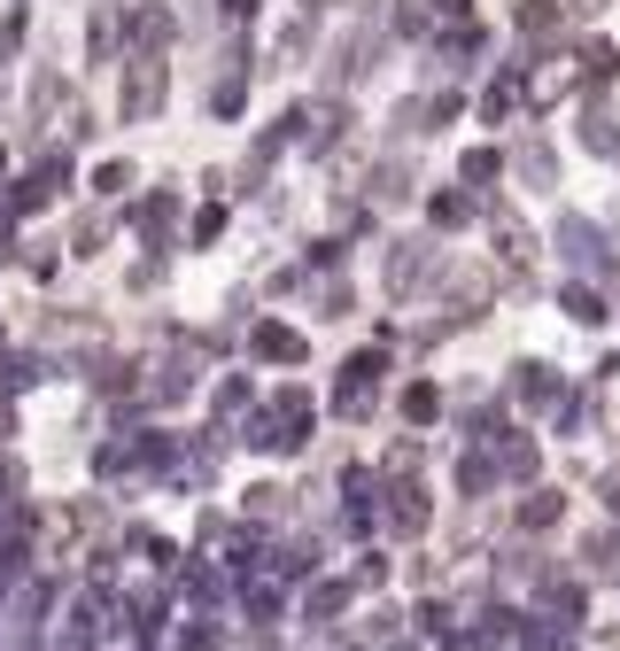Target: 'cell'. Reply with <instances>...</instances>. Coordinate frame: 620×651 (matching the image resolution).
<instances>
[{"label":"cell","instance_id":"obj_1","mask_svg":"<svg viewBox=\"0 0 620 651\" xmlns=\"http://www.w3.org/2000/svg\"><path fill=\"white\" fill-rule=\"evenodd\" d=\"M155 94H163V70H155V55H140V70H132V117H148Z\"/></svg>","mask_w":620,"mask_h":651}]
</instances>
